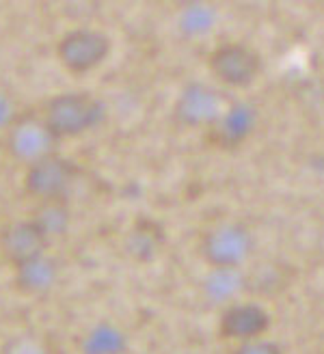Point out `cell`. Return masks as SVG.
Wrapping results in <instances>:
<instances>
[{"label": "cell", "mask_w": 324, "mask_h": 354, "mask_svg": "<svg viewBox=\"0 0 324 354\" xmlns=\"http://www.w3.org/2000/svg\"><path fill=\"white\" fill-rule=\"evenodd\" d=\"M80 177V167L63 153H52L44 160L24 169L22 188L33 203L42 201H69Z\"/></svg>", "instance_id": "cell-5"}, {"label": "cell", "mask_w": 324, "mask_h": 354, "mask_svg": "<svg viewBox=\"0 0 324 354\" xmlns=\"http://www.w3.org/2000/svg\"><path fill=\"white\" fill-rule=\"evenodd\" d=\"M3 145L11 160L26 169L52 153H59L61 140L50 130L39 111H24L7 123Z\"/></svg>", "instance_id": "cell-2"}, {"label": "cell", "mask_w": 324, "mask_h": 354, "mask_svg": "<svg viewBox=\"0 0 324 354\" xmlns=\"http://www.w3.org/2000/svg\"><path fill=\"white\" fill-rule=\"evenodd\" d=\"M258 119H260V113L251 102H242V100L229 102L223 115L204 132L208 145L221 151L238 149L244 140L253 134Z\"/></svg>", "instance_id": "cell-8"}, {"label": "cell", "mask_w": 324, "mask_h": 354, "mask_svg": "<svg viewBox=\"0 0 324 354\" xmlns=\"http://www.w3.org/2000/svg\"><path fill=\"white\" fill-rule=\"evenodd\" d=\"M255 238L238 221L210 225L199 238V255L214 272H233L253 255Z\"/></svg>", "instance_id": "cell-3"}, {"label": "cell", "mask_w": 324, "mask_h": 354, "mask_svg": "<svg viewBox=\"0 0 324 354\" xmlns=\"http://www.w3.org/2000/svg\"><path fill=\"white\" fill-rule=\"evenodd\" d=\"M28 218L52 240L63 238L71 227V207L69 201H42L35 203Z\"/></svg>", "instance_id": "cell-13"}, {"label": "cell", "mask_w": 324, "mask_h": 354, "mask_svg": "<svg viewBox=\"0 0 324 354\" xmlns=\"http://www.w3.org/2000/svg\"><path fill=\"white\" fill-rule=\"evenodd\" d=\"M208 67L216 82L231 88H246L262 74V59L251 46L227 41L210 52Z\"/></svg>", "instance_id": "cell-7"}, {"label": "cell", "mask_w": 324, "mask_h": 354, "mask_svg": "<svg viewBox=\"0 0 324 354\" xmlns=\"http://www.w3.org/2000/svg\"><path fill=\"white\" fill-rule=\"evenodd\" d=\"M0 354H50V350L35 335H15V337L7 339Z\"/></svg>", "instance_id": "cell-15"}, {"label": "cell", "mask_w": 324, "mask_h": 354, "mask_svg": "<svg viewBox=\"0 0 324 354\" xmlns=\"http://www.w3.org/2000/svg\"><path fill=\"white\" fill-rule=\"evenodd\" d=\"M227 97L221 88L206 82H188L173 102L171 117L179 128L206 132L227 109Z\"/></svg>", "instance_id": "cell-6"}, {"label": "cell", "mask_w": 324, "mask_h": 354, "mask_svg": "<svg viewBox=\"0 0 324 354\" xmlns=\"http://www.w3.org/2000/svg\"><path fill=\"white\" fill-rule=\"evenodd\" d=\"M42 117L57 138H80L102 126L106 119L104 102L89 91H63L52 95L39 109Z\"/></svg>", "instance_id": "cell-1"}, {"label": "cell", "mask_w": 324, "mask_h": 354, "mask_svg": "<svg viewBox=\"0 0 324 354\" xmlns=\"http://www.w3.org/2000/svg\"><path fill=\"white\" fill-rule=\"evenodd\" d=\"M270 328V315L258 303H231L219 315V337L225 342H253L262 339Z\"/></svg>", "instance_id": "cell-10"}, {"label": "cell", "mask_w": 324, "mask_h": 354, "mask_svg": "<svg viewBox=\"0 0 324 354\" xmlns=\"http://www.w3.org/2000/svg\"><path fill=\"white\" fill-rule=\"evenodd\" d=\"M13 270V288L24 296H42L48 294L59 281V263L50 253L30 259Z\"/></svg>", "instance_id": "cell-11"}, {"label": "cell", "mask_w": 324, "mask_h": 354, "mask_svg": "<svg viewBox=\"0 0 324 354\" xmlns=\"http://www.w3.org/2000/svg\"><path fill=\"white\" fill-rule=\"evenodd\" d=\"M121 348L123 335L111 324H100L84 339V354H117Z\"/></svg>", "instance_id": "cell-14"}, {"label": "cell", "mask_w": 324, "mask_h": 354, "mask_svg": "<svg viewBox=\"0 0 324 354\" xmlns=\"http://www.w3.org/2000/svg\"><path fill=\"white\" fill-rule=\"evenodd\" d=\"M165 242V227L154 218L141 216L132 223L128 234H125V253L138 263H150L162 253Z\"/></svg>", "instance_id": "cell-12"}, {"label": "cell", "mask_w": 324, "mask_h": 354, "mask_svg": "<svg viewBox=\"0 0 324 354\" xmlns=\"http://www.w3.org/2000/svg\"><path fill=\"white\" fill-rule=\"evenodd\" d=\"M54 55L69 76L82 78L98 72L111 59L113 41L100 28L78 26L61 35L54 46Z\"/></svg>", "instance_id": "cell-4"}, {"label": "cell", "mask_w": 324, "mask_h": 354, "mask_svg": "<svg viewBox=\"0 0 324 354\" xmlns=\"http://www.w3.org/2000/svg\"><path fill=\"white\" fill-rule=\"evenodd\" d=\"M231 354H283L281 346L270 342L266 337L262 339H253V342H244V344H238L236 348L231 350Z\"/></svg>", "instance_id": "cell-16"}, {"label": "cell", "mask_w": 324, "mask_h": 354, "mask_svg": "<svg viewBox=\"0 0 324 354\" xmlns=\"http://www.w3.org/2000/svg\"><path fill=\"white\" fill-rule=\"evenodd\" d=\"M50 238L28 216L13 218L0 227V255L15 268L50 253Z\"/></svg>", "instance_id": "cell-9"}]
</instances>
